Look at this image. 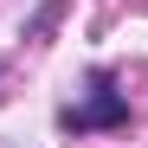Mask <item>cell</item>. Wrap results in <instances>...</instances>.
<instances>
[{"label":"cell","mask_w":148,"mask_h":148,"mask_svg":"<svg viewBox=\"0 0 148 148\" xmlns=\"http://www.w3.org/2000/svg\"><path fill=\"white\" fill-rule=\"evenodd\" d=\"M116 122H129V103H122V90H116L110 71H97V77H90V97L64 110V129H116Z\"/></svg>","instance_id":"1"},{"label":"cell","mask_w":148,"mask_h":148,"mask_svg":"<svg viewBox=\"0 0 148 148\" xmlns=\"http://www.w3.org/2000/svg\"><path fill=\"white\" fill-rule=\"evenodd\" d=\"M0 71H7V64H0Z\"/></svg>","instance_id":"2"}]
</instances>
